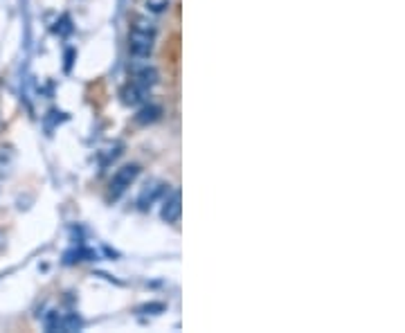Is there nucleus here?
<instances>
[{
    "label": "nucleus",
    "instance_id": "nucleus-4",
    "mask_svg": "<svg viewBox=\"0 0 405 333\" xmlns=\"http://www.w3.org/2000/svg\"><path fill=\"white\" fill-rule=\"evenodd\" d=\"M142 93H144V88H138V86H133L131 90L124 93V102H129V104H138V102H142Z\"/></svg>",
    "mask_w": 405,
    "mask_h": 333
},
{
    "label": "nucleus",
    "instance_id": "nucleus-1",
    "mask_svg": "<svg viewBox=\"0 0 405 333\" xmlns=\"http://www.w3.org/2000/svg\"><path fill=\"white\" fill-rule=\"evenodd\" d=\"M153 47V32L149 28H144V23L135 25L129 39V50L133 57H146Z\"/></svg>",
    "mask_w": 405,
    "mask_h": 333
},
{
    "label": "nucleus",
    "instance_id": "nucleus-3",
    "mask_svg": "<svg viewBox=\"0 0 405 333\" xmlns=\"http://www.w3.org/2000/svg\"><path fill=\"white\" fill-rule=\"evenodd\" d=\"M163 218L167 221V223H176V221L180 218V196L174 194L171 199L165 203L163 207Z\"/></svg>",
    "mask_w": 405,
    "mask_h": 333
},
{
    "label": "nucleus",
    "instance_id": "nucleus-2",
    "mask_svg": "<svg viewBox=\"0 0 405 333\" xmlns=\"http://www.w3.org/2000/svg\"><path fill=\"white\" fill-rule=\"evenodd\" d=\"M140 174L138 165H127L122 167L117 174L113 176V180H110V194H113V199H117V196L124 192L127 187H131V182L135 180V176Z\"/></svg>",
    "mask_w": 405,
    "mask_h": 333
}]
</instances>
